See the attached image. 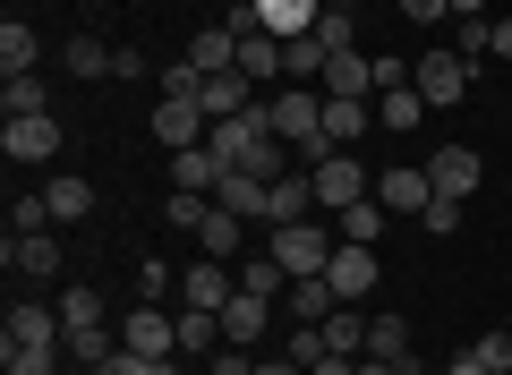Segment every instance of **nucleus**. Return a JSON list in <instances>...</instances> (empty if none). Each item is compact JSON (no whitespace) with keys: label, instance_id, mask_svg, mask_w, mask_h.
I'll return each instance as SVG.
<instances>
[{"label":"nucleus","instance_id":"obj_20","mask_svg":"<svg viewBox=\"0 0 512 375\" xmlns=\"http://www.w3.org/2000/svg\"><path fill=\"white\" fill-rule=\"evenodd\" d=\"M367 120H376V103H342V94H325V137L342 145V154H359Z\"/></svg>","mask_w":512,"mask_h":375},{"label":"nucleus","instance_id":"obj_11","mask_svg":"<svg viewBox=\"0 0 512 375\" xmlns=\"http://www.w3.org/2000/svg\"><path fill=\"white\" fill-rule=\"evenodd\" d=\"M427 197H436V188H427L419 162H393V171H376V205H384V214H427Z\"/></svg>","mask_w":512,"mask_h":375},{"label":"nucleus","instance_id":"obj_51","mask_svg":"<svg viewBox=\"0 0 512 375\" xmlns=\"http://www.w3.org/2000/svg\"><path fill=\"white\" fill-rule=\"evenodd\" d=\"M359 375H410V367H393V358H359Z\"/></svg>","mask_w":512,"mask_h":375},{"label":"nucleus","instance_id":"obj_12","mask_svg":"<svg viewBox=\"0 0 512 375\" xmlns=\"http://www.w3.org/2000/svg\"><path fill=\"white\" fill-rule=\"evenodd\" d=\"M214 205H231L239 222H274V179H256V171H222Z\"/></svg>","mask_w":512,"mask_h":375},{"label":"nucleus","instance_id":"obj_39","mask_svg":"<svg viewBox=\"0 0 512 375\" xmlns=\"http://www.w3.org/2000/svg\"><path fill=\"white\" fill-rule=\"evenodd\" d=\"M163 214H171V231H197V222L214 214V197H197V188H171V205H163Z\"/></svg>","mask_w":512,"mask_h":375},{"label":"nucleus","instance_id":"obj_28","mask_svg":"<svg viewBox=\"0 0 512 375\" xmlns=\"http://www.w3.org/2000/svg\"><path fill=\"white\" fill-rule=\"evenodd\" d=\"M9 273H35V282H43V273H60V239H52V231L9 239Z\"/></svg>","mask_w":512,"mask_h":375},{"label":"nucleus","instance_id":"obj_54","mask_svg":"<svg viewBox=\"0 0 512 375\" xmlns=\"http://www.w3.org/2000/svg\"><path fill=\"white\" fill-rule=\"evenodd\" d=\"M325 9H342V0H325Z\"/></svg>","mask_w":512,"mask_h":375},{"label":"nucleus","instance_id":"obj_8","mask_svg":"<svg viewBox=\"0 0 512 375\" xmlns=\"http://www.w3.org/2000/svg\"><path fill=\"white\" fill-rule=\"evenodd\" d=\"M0 154L9 162H52L60 154V120L35 111V120H0Z\"/></svg>","mask_w":512,"mask_h":375},{"label":"nucleus","instance_id":"obj_38","mask_svg":"<svg viewBox=\"0 0 512 375\" xmlns=\"http://www.w3.org/2000/svg\"><path fill=\"white\" fill-rule=\"evenodd\" d=\"M470 358H478L487 375H512V333H504V324H495V333H478V341H470Z\"/></svg>","mask_w":512,"mask_h":375},{"label":"nucleus","instance_id":"obj_3","mask_svg":"<svg viewBox=\"0 0 512 375\" xmlns=\"http://www.w3.org/2000/svg\"><path fill=\"white\" fill-rule=\"evenodd\" d=\"M316 205H325V214H342V205H359V197H376V171H367L359 154H325L316 162Z\"/></svg>","mask_w":512,"mask_h":375},{"label":"nucleus","instance_id":"obj_33","mask_svg":"<svg viewBox=\"0 0 512 375\" xmlns=\"http://www.w3.org/2000/svg\"><path fill=\"white\" fill-rule=\"evenodd\" d=\"M43 205H52V222H86V214H94V188H86V179H52Z\"/></svg>","mask_w":512,"mask_h":375},{"label":"nucleus","instance_id":"obj_42","mask_svg":"<svg viewBox=\"0 0 512 375\" xmlns=\"http://www.w3.org/2000/svg\"><path fill=\"white\" fill-rule=\"evenodd\" d=\"M402 18H410V26H427V35H436V26H453V0H402Z\"/></svg>","mask_w":512,"mask_h":375},{"label":"nucleus","instance_id":"obj_29","mask_svg":"<svg viewBox=\"0 0 512 375\" xmlns=\"http://www.w3.org/2000/svg\"><path fill=\"white\" fill-rule=\"evenodd\" d=\"M333 307H342V299H333V282H325V273H308V282H291V324H325Z\"/></svg>","mask_w":512,"mask_h":375},{"label":"nucleus","instance_id":"obj_9","mask_svg":"<svg viewBox=\"0 0 512 375\" xmlns=\"http://www.w3.org/2000/svg\"><path fill=\"white\" fill-rule=\"evenodd\" d=\"M376 248H350V239H342V248H333V265H325V282H333V299H342V307H359L367 299V290H376Z\"/></svg>","mask_w":512,"mask_h":375},{"label":"nucleus","instance_id":"obj_17","mask_svg":"<svg viewBox=\"0 0 512 375\" xmlns=\"http://www.w3.org/2000/svg\"><path fill=\"white\" fill-rule=\"evenodd\" d=\"M231 43H239V77H256V86H274V77H282V35L248 26V35H231Z\"/></svg>","mask_w":512,"mask_h":375},{"label":"nucleus","instance_id":"obj_41","mask_svg":"<svg viewBox=\"0 0 512 375\" xmlns=\"http://www.w3.org/2000/svg\"><path fill=\"white\" fill-rule=\"evenodd\" d=\"M487 35H495V18H453V52L461 60H487Z\"/></svg>","mask_w":512,"mask_h":375},{"label":"nucleus","instance_id":"obj_15","mask_svg":"<svg viewBox=\"0 0 512 375\" xmlns=\"http://www.w3.org/2000/svg\"><path fill=\"white\" fill-rule=\"evenodd\" d=\"M316 86H325V94H342V103H367V94H376V60H367V52H333Z\"/></svg>","mask_w":512,"mask_h":375},{"label":"nucleus","instance_id":"obj_48","mask_svg":"<svg viewBox=\"0 0 512 375\" xmlns=\"http://www.w3.org/2000/svg\"><path fill=\"white\" fill-rule=\"evenodd\" d=\"M487 52H495V60H512V18H495V35H487Z\"/></svg>","mask_w":512,"mask_h":375},{"label":"nucleus","instance_id":"obj_49","mask_svg":"<svg viewBox=\"0 0 512 375\" xmlns=\"http://www.w3.org/2000/svg\"><path fill=\"white\" fill-rule=\"evenodd\" d=\"M308 375H359V358H316Z\"/></svg>","mask_w":512,"mask_h":375},{"label":"nucleus","instance_id":"obj_44","mask_svg":"<svg viewBox=\"0 0 512 375\" xmlns=\"http://www.w3.org/2000/svg\"><path fill=\"white\" fill-rule=\"evenodd\" d=\"M94 375H154V358H137V350H111Z\"/></svg>","mask_w":512,"mask_h":375},{"label":"nucleus","instance_id":"obj_1","mask_svg":"<svg viewBox=\"0 0 512 375\" xmlns=\"http://www.w3.org/2000/svg\"><path fill=\"white\" fill-rule=\"evenodd\" d=\"M333 248H342V231H325V222H274V265L291 273V282H308V273H325L333 265Z\"/></svg>","mask_w":512,"mask_h":375},{"label":"nucleus","instance_id":"obj_45","mask_svg":"<svg viewBox=\"0 0 512 375\" xmlns=\"http://www.w3.org/2000/svg\"><path fill=\"white\" fill-rule=\"evenodd\" d=\"M137 282H146V299L163 307V290H171V265H163V256H146V273H137Z\"/></svg>","mask_w":512,"mask_h":375},{"label":"nucleus","instance_id":"obj_50","mask_svg":"<svg viewBox=\"0 0 512 375\" xmlns=\"http://www.w3.org/2000/svg\"><path fill=\"white\" fill-rule=\"evenodd\" d=\"M256 375H308V367H299V358L282 350V358H265V367H256Z\"/></svg>","mask_w":512,"mask_h":375},{"label":"nucleus","instance_id":"obj_7","mask_svg":"<svg viewBox=\"0 0 512 375\" xmlns=\"http://www.w3.org/2000/svg\"><path fill=\"white\" fill-rule=\"evenodd\" d=\"M231 299H239V273L222 265V256H197V265L180 273V307H214V316H222Z\"/></svg>","mask_w":512,"mask_h":375},{"label":"nucleus","instance_id":"obj_6","mask_svg":"<svg viewBox=\"0 0 512 375\" xmlns=\"http://www.w3.org/2000/svg\"><path fill=\"white\" fill-rule=\"evenodd\" d=\"M478 179H487V162H478L470 145H444V154H427V188H436V197L470 205V197H478Z\"/></svg>","mask_w":512,"mask_h":375},{"label":"nucleus","instance_id":"obj_25","mask_svg":"<svg viewBox=\"0 0 512 375\" xmlns=\"http://www.w3.org/2000/svg\"><path fill=\"white\" fill-rule=\"evenodd\" d=\"M35 111H52V86H43L35 69H26V77H9V86H0V120H35Z\"/></svg>","mask_w":512,"mask_h":375},{"label":"nucleus","instance_id":"obj_18","mask_svg":"<svg viewBox=\"0 0 512 375\" xmlns=\"http://www.w3.org/2000/svg\"><path fill=\"white\" fill-rule=\"evenodd\" d=\"M188 69H197V77H222V69H239V43H231V26H205V35L197 43H188Z\"/></svg>","mask_w":512,"mask_h":375},{"label":"nucleus","instance_id":"obj_24","mask_svg":"<svg viewBox=\"0 0 512 375\" xmlns=\"http://www.w3.org/2000/svg\"><path fill=\"white\" fill-rule=\"evenodd\" d=\"M384 222H393V214H384L376 197H359V205H342V214H333V231H342L350 248H376V239H384Z\"/></svg>","mask_w":512,"mask_h":375},{"label":"nucleus","instance_id":"obj_46","mask_svg":"<svg viewBox=\"0 0 512 375\" xmlns=\"http://www.w3.org/2000/svg\"><path fill=\"white\" fill-rule=\"evenodd\" d=\"M197 86H205V77L188 69V60H171V69H163V94H197Z\"/></svg>","mask_w":512,"mask_h":375},{"label":"nucleus","instance_id":"obj_14","mask_svg":"<svg viewBox=\"0 0 512 375\" xmlns=\"http://www.w3.org/2000/svg\"><path fill=\"white\" fill-rule=\"evenodd\" d=\"M265 333H274V299H248V290H239V299L222 307V341H231V350H256Z\"/></svg>","mask_w":512,"mask_h":375},{"label":"nucleus","instance_id":"obj_23","mask_svg":"<svg viewBox=\"0 0 512 375\" xmlns=\"http://www.w3.org/2000/svg\"><path fill=\"white\" fill-rule=\"evenodd\" d=\"M367 358H393V367H419V358H410V316H367Z\"/></svg>","mask_w":512,"mask_h":375},{"label":"nucleus","instance_id":"obj_53","mask_svg":"<svg viewBox=\"0 0 512 375\" xmlns=\"http://www.w3.org/2000/svg\"><path fill=\"white\" fill-rule=\"evenodd\" d=\"M453 18H487V0H453Z\"/></svg>","mask_w":512,"mask_h":375},{"label":"nucleus","instance_id":"obj_37","mask_svg":"<svg viewBox=\"0 0 512 375\" xmlns=\"http://www.w3.org/2000/svg\"><path fill=\"white\" fill-rule=\"evenodd\" d=\"M316 43H325V60L333 52H359V18H350V9H325V18H316Z\"/></svg>","mask_w":512,"mask_h":375},{"label":"nucleus","instance_id":"obj_27","mask_svg":"<svg viewBox=\"0 0 512 375\" xmlns=\"http://www.w3.org/2000/svg\"><path fill=\"white\" fill-rule=\"evenodd\" d=\"M239 231H248V222H239L231 205H214V214L197 222V248H205V256H222V265H231V256H239Z\"/></svg>","mask_w":512,"mask_h":375},{"label":"nucleus","instance_id":"obj_31","mask_svg":"<svg viewBox=\"0 0 512 375\" xmlns=\"http://www.w3.org/2000/svg\"><path fill=\"white\" fill-rule=\"evenodd\" d=\"M325 350H333V358H367V324H359V307H333V316H325Z\"/></svg>","mask_w":512,"mask_h":375},{"label":"nucleus","instance_id":"obj_36","mask_svg":"<svg viewBox=\"0 0 512 375\" xmlns=\"http://www.w3.org/2000/svg\"><path fill=\"white\" fill-rule=\"evenodd\" d=\"M180 350H222V316L214 307H180Z\"/></svg>","mask_w":512,"mask_h":375},{"label":"nucleus","instance_id":"obj_32","mask_svg":"<svg viewBox=\"0 0 512 375\" xmlns=\"http://www.w3.org/2000/svg\"><path fill=\"white\" fill-rule=\"evenodd\" d=\"M231 273H239V290H248V299H282V282H291V273H282L274 256H239Z\"/></svg>","mask_w":512,"mask_h":375},{"label":"nucleus","instance_id":"obj_2","mask_svg":"<svg viewBox=\"0 0 512 375\" xmlns=\"http://www.w3.org/2000/svg\"><path fill=\"white\" fill-rule=\"evenodd\" d=\"M410 86H419V103H427V111H453L461 94H470V60H461L453 43H427V52L410 60Z\"/></svg>","mask_w":512,"mask_h":375},{"label":"nucleus","instance_id":"obj_13","mask_svg":"<svg viewBox=\"0 0 512 375\" xmlns=\"http://www.w3.org/2000/svg\"><path fill=\"white\" fill-rule=\"evenodd\" d=\"M0 341H43V350H69V324H60V307L18 299V307H9V324H0Z\"/></svg>","mask_w":512,"mask_h":375},{"label":"nucleus","instance_id":"obj_10","mask_svg":"<svg viewBox=\"0 0 512 375\" xmlns=\"http://www.w3.org/2000/svg\"><path fill=\"white\" fill-rule=\"evenodd\" d=\"M197 103H205V120H248L265 94H256V77H239V69H222V77H205L197 86Z\"/></svg>","mask_w":512,"mask_h":375},{"label":"nucleus","instance_id":"obj_34","mask_svg":"<svg viewBox=\"0 0 512 375\" xmlns=\"http://www.w3.org/2000/svg\"><path fill=\"white\" fill-rule=\"evenodd\" d=\"M60 60H69V77H77V86H94V77H111V43H94V35H77V43H69Z\"/></svg>","mask_w":512,"mask_h":375},{"label":"nucleus","instance_id":"obj_16","mask_svg":"<svg viewBox=\"0 0 512 375\" xmlns=\"http://www.w3.org/2000/svg\"><path fill=\"white\" fill-rule=\"evenodd\" d=\"M316 18H325V0H256V26H265V35H316Z\"/></svg>","mask_w":512,"mask_h":375},{"label":"nucleus","instance_id":"obj_19","mask_svg":"<svg viewBox=\"0 0 512 375\" xmlns=\"http://www.w3.org/2000/svg\"><path fill=\"white\" fill-rule=\"evenodd\" d=\"M376 128H393V137L427 128V103H419V86H384V94H376Z\"/></svg>","mask_w":512,"mask_h":375},{"label":"nucleus","instance_id":"obj_52","mask_svg":"<svg viewBox=\"0 0 512 375\" xmlns=\"http://www.w3.org/2000/svg\"><path fill=\"white\" fill-rule=\"evenodd\" d=\"M444 375H487V367H478V358H470V350H461V358H453V367H444Z\"/></svg>","mask_w":512,"mask_h":375},{"label":"nucleus","instance_id":"obj_22","mask_svg":"<svg viewBox=\"0 0 512 375\" xmlns=\"http://www.w3.org/2000/svg\"><path fill=\"white\" fill-rule=\"evenodd\" d=\"M171 188H197V197H214V188H222L214 145H188V154H171Z\"/></svg>","mask_w":512,"mask_h":375},{"label":"nucleus","instance_id":"obj_4","mask_svg":"<svg viewBox=\"0 0 512 375\" xmlns=\"http://www.w3.org/2000/svg\"><path fill=\"white\" fill-rule=\"evenodd\" d=\"M205 137H214V120H205L197 94H163V103H154V145H163V154H188V145H205Z\"/></svg>","mask_w":512,"mask_h":375},{"label":"nucleus","instance_id":"obj_21","mask_svg":"<svg viewBox=\"0 0 512 375\" xmlns=\"http://www.w3.org/2000/svg\"><path fill=\"white\" fill-rule=\"evenodd\" d=\"M325 205H316V179L308 171H282L274 179V222H316Z\"/></svg>","mask_w":512,"mask_h":375},{"label":"nucleus","instance_id":"obj_30","mask_svg":"<svg viewBox=\"0 0 512 375\" xmlns=\"http://www.w3.org/2000/svg\"><path fill=\"white\" fill-rule=\"evenodd\" d=\"M282 77H291V86H316V77H325V43L291 35V43H282Z\"/></svg>","mask_w":512,"mask_h":375},{"label":"nucleus","instance_id":"obj_26","mask_svg":"<svg viewBox=\"0 0 512 375\" xmlns=\"http://www.w3.org/2000/svg\"><path fill=\"white\" fill-rule=\"evenodd\" d=\"M35 60H43L35 26H26V18H9V26H0V77H26V69H35Z\"/></svg>","mask_w":512,"mask_h":375},{"label":"nucleus","instance_id":"obj_40","mask_svg":"<svg viewBox=\"0 0 512 375\" xmlns=\"http://www.w3.org/2000/svg\"><path fill=\"white\" fill-rule=\"evenodd\" d=\"M35 231H52V205H43V197H18V205H9V239H35Z\"/></svg>","mask_w":512,"mask_h":375},{"label":"nucleus","instance_id":"obj_35","mask_svg":"<svg viewBox=\"0 0 512 375\" xmlns=\"http://www.w3.org/2000/svg\"><path fill=\"white\" fill-rule=\"evenodd\" d=\"M0 367H9V375H52L60 350H43V341H0Z\"/></svg>","mask_w":512,"mask_h":375},{"label":"nucleus","instance_id":"obj_43","mask_svg":"<svg viewBox=\"0 0 512 375\" xmlns=\"http://www.w3.org/2000/svg\"><path fill=\"white\" fill-rule=\"evenodd\" d=\"M419 222H427L436 239H453V231H461V205H453V197H427V214H419Z\"/></svg>","mask_w":512,"mask_h":375},{"label":"nucleus","instance_id":"obj_5","mask_svg":"<svg viewBox=\"0 0 512 375\" xmlns=\"http://www.w3.org/2000/svg\"><path fill=\"white\" fill-rule=\"evenodd\" d=\"M120 350L137 358H180V316H163V307H137V316H120Z\"/></svg>","mask_w":512,"mask_h":375},{"label":"nucleus","instance_id":"obj_47","mask_svg":"<svg viewBox=\"0 0 512 375\" xmlns=\"http://www.w3.org/2000/svg\"><path fill=\"white\" fill-rule=\"evenodd\" d=\"M214 375H256V358H248V350H231V341H222V350H214Z\"/></svg>","mask_w":512,"mask_h":375}]
</instances>
